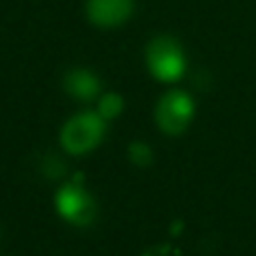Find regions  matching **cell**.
Masks as SVG:
<instances>
[{"label": "cell", "instance_id": "6da1fadb", "mask_svg": "<svg viewBox=\"0 0 256 256\" xmlns=\"http://www.w3.org/2000/svg\"><path fill=\"white\" fill-rule=\"evenodd\" d=\"M104 130V118L98 112H80L64 124L60 142L70 154H86L100 144Z\"/></svg>", "mask_w": 256, "mask_h": 256}, {"label": "cell", "instance_id": "7a4b0ae2", "mask_svg": "<svg viewBox=\"0 0 256 256\" xmlns=\"http://www.w3.org/2000/svg\"><path fill=\"white\" fill-rule=\"evenodd\" d=\"M146 62L150 72L162 82H174L184 72V52L180 44L168 36L154 38L146 50Z\"/></svg>", "mask_w": 256, "mask_h": 256}, {"label": "cell", "instance_id": "3957f363", "mask_svg": "<svg viewBox=\"0 0 256 256\" xmlns=\"http://www.w3.org/2000/svg\"><path fill=\"white\" fill-rule=\"evenodd\" d=\"M194 116V102L186 92L174 90L162 96L156 106V122L166 134H180Z\"/></svg>", "mask_w": 256, "mask_h": 256}, {"label": "cell", "instance_id": "277c9868", "mask_svg": "<svg viewBox=\"0 0 256 256\" xmlns=\"http://www.w3.org/2000/svg\"><path fill=\"white\" fill-rule=\"evenodd\" d=\"M56 208L62 214V218H66L68 222L78 224V226L88 224L96 214L92 196L78 184H66L58 190Z\"/></svg>", "mask_w": 256, "mask_h": 256}, {"label": "cell", "instance_id": "5b68a950", "mask_svg": "<svg viewBox=\"0 0 256 256\" xmlns=\"http://www.w3.org/2000/svg\"><path fill=\"white\" fill-rule=\"evenodd\" d=\"M88 18L98 26H118L132 12V0H88Z\"/></svg>", "mask_w": 256, "mask_h": 256}, {"label": "cell", "instance_id": "8992f818", "mask_svg": "<svg viewBox=\"0 0 256 256\" xmlns=\"http://www.w3.org/2000/svg\"><path fill=\"white\" fill-rule=\"evenodd\" d=\"M64 86L68 94H72L78 100H92L100 92V82L90 70H72L64 78Z\"/></svg>", "mask_w": 256, "mask_h": 256}, {"label": "cell", "instance_id": "52a82bcc", "mask_svg": "<svg viewBox=\"0 0 256 256\" xmlns=\"http://www.w3.org/2000/svg\"><path fill=\"white\" fill-rule=\"evenodd\" d=\"M122 106H124L122 98H120L118 94H114V92H108V94H104V96L100 98V102H98V114H100L104 120H110V118H116V116L122 112Z\"/></svg>", "mask_w": 256, "mask_h": 256}, {"label": "cell", "instance_id": "ba28073f", "mask_svg": "<svg viewBox=\"0 0 256 256\" xmlns=\"http://www.w3.org/2000/svg\"><path fill=\"white\" fill-rule=\"evenodd\" d=\"M130 158L138 166H146L152 160V150L144 142H132L130 144Z\"/></svg>", "mask_w": 256, "mask_h": 256}, {"label": "cell", "instance_id": "9c48e42d", "mask_svg": "<svg viewBox=\"0 0 256 256\" xmlns=\"http://www.w3.org/2000/svg\"><path fill=\"white\" fill-rule=\"evenodd\" d=\"M144 256H156V252L152 250V252H148V254H144ZM158 256H162V254H158Z\"/></svg>", "mask_w": 256, "mask_h": 256}]
</instances>
